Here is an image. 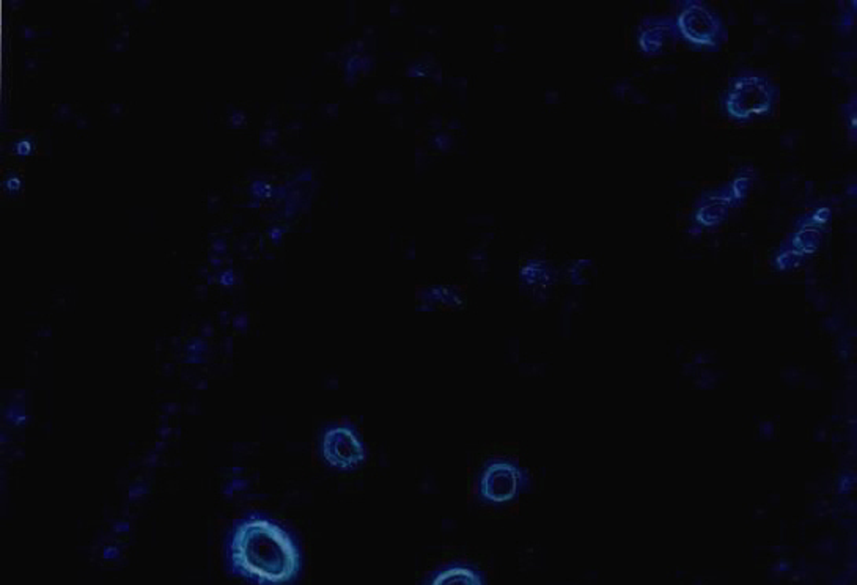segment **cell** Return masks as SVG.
Listing matches in <instances>:
<instances>
[{
    "label": "cell",
    "mask_w": 857,
    "mask_h": 585,
    "mask_svg": "<svg viewBox=\"0 0 857 585\" xmlns=\"http://www.w3.org/2000/svg\"><path fill=\"white\" fill-rule=\"evenodd\" d=\"M38 66H40L38 58H27V60H26V68L27 70H38Z\"/></svg>",
    "instance_id": "27"
},
{
    "label": "cell",
    "mask_w": 857,
    "mask_h": 585,
    "mask_svg": "<svg viewBox=\"0 0 857 585\" xmlns=\"http://www.w3.org/2000/svg\"><path fill=\"white\" fill-rule=\"evenodd\" d=\"M735 206H738V203L733 197L730 183L718 189L703 192L696 202L689 233L700 235L705 228H716L722 225L728 219Z\"/></svg>",
    "instance_id": "7"
},
{
    "label": "cell",
    "mask_w": 857,
    "mask_h": 585,
    "mask_svg": "<svg viewBox=\"0 0 857 585\" xmlns=\"http://www.w3.org/2000/svg\"><path fill=\"white\" fill-rule=\"evenodd\" d=\"M76 124H78V128H80V129L90 128V120H88V118L84 117V115H78L76 117Z\"/></svg>",
    "instance_id": "26"
},
{
    "label": "cell",
    "mask_w": 857,
    "mask_h": 585,
    "mask_svg": "<svg viewBox=\"0 0 857 585\" xmlns=\"http://www.w3.org/2000/svg\"><path fill=\"white\" fill-rule=\"evenodd\" d=\"M227 559L230 571L253 585H289L302 565L293 537L279 522L262 515L233 522Z\"/></svg>",
    "instance_id": "1"
},
{
    "label": "cell",
    "mask_w": 857,
    "mask_h": 585,
    "mask_svg": "<svg viewBox=\"0 0 857 585\" xmlns=\"http://www.w3.org/2000/svg\"><path fill=\"white\" fill-rule=\"evenodd\" d=\"M71 117H73V109H71V106H68V104H65V106H58V107H57V110H55V114H54V118H55V120H58V122L70 120Z\"/></svg>",
    "instance_id": "20"
},
{
    "label": "cell",
    "mask_w": 857,
    "mask_h": 585,
    "mask_svg": "<svg viewBox=\"0 0 857 585\" xmlns=\"http://www.w3.org/2000/svg\"><path fill=\"white\" fill-rule=\"evenodd\" d=\"M211 252L218 257L225 255L228 252V238L227 236H215V240L211 242Z\"/></svg>",
    "instance_id": "18"
},
{
    "label": "cell",
    "mask_w": 857,
    "mask_h": 585,
    "mask_svg": "<svg viewBox=\"0 0 857 585\" xmlns=\"http://www.w3.org/2000/svg\"><path fill=\"white\" fill-rule=\"evenodd\" d=\"M247 123V117L243 112L241 109H236L233 106L228 107V128L230 129H241Z\"/></svg>",
    "instance_id": "15"
},
{
    "label": "cell",
    "mask_w": 857,
    "mask_h": 585,
    "mask_svg": "<svg viewBox=\"0 0 857 585\" xmlns=\"http://www.w3.org/2000/svg\"><path fill=\"white\" fill-rule=\"evenodd\" d=\"M128 27H123L122 35H118L117 38L110 43L109 49L110 50H117V53H123V50L128 49Z\"/></svg>",
    "instance_id": "17"
},
{
    "label": "cell",
    "mask_w": 857,
    "mask_h": 585,
    "mask_svg": "<svg viewBox=\"0 0 857 585\" xmlns=\"http://www.w3.org/2000/svg\"><path fill=\"white\" fill-rule=\"evenodd\" d=\"M528 483L527 473L509 461H493L484 468L479 491L491 503H505L518 498Z\"/></svg>",
    "instance_id": "4"
},
{
    "label": "cell",
    "mask_w": 857,
    "mask_h": 585,
    "mask_svg": "<svg viewBox=\"0 0 857 585\" xmlns=\"http://www.w3.org/2000/svg\"><path fill=\"white\" fill-rule=\"evenodd\" d=\"M2 189L6 197H18L19 192L22 190V178L14 172H6L2 183Z\"/></svg>",
    "instance_id": "13"
},
{
    "label": "cell",
    "mask_w": 857,
    "mask_h": 585,
    "mask_svg": "<svg viewBox=\"0 0 857 585\" xmlns=\"http://www.w3.org/2000/svg\"><path fill=\"white\" fill-rule=\"evenodd\" d=\"M806 260H807L806 257L799 254V252L784 241L780 244L776 255H774L772 264H774V268L779 271H793L796 268H799V266Z\"/></svg>",
    "instance_id": "10"
},
{
    "label": "cell",
    "mask_w": 857,
    "mask_h": 585,
    "mask_svg": "<svg viewBox=\"0 0 857 585\" xmlns=\"http://www.w3.org/2000/svg\"><path fill=\"white\" fill-rule=\"evenodd\" d=\"M109 110H110V117L112 118H118V117H120L123 114L124 107L122 104H110Z\"/></svg>",
    "instance_id": "25"
},
{
    "label": "cell",
    "mask_w": 857,
    "mask_h": 585,
    "mask_svg": "<svg viewBox=\"0 0 857 585\" xmlns=\"http://www.w3.org/2000/svg\"><path fill=\"white\" fill-rule=\"evenodd\" d=\"M134 5H137V9L145 11L148 9V5H151V2H134Z\"/></svg>",
    "instance_id": "28"
},
{
    "label": "cell",
    "mask_w": 857,
    "mask_h": 585,
    "mask_svg": "<svg viewBox=\"0 0 857 585\" xmlns=\"http://www.w3.org/2000/svg\"><path fill=\"white\" fill-rule=\"evenodd\" d=\"M277 139H279V132L277 131H275V129H265L262 132V140H260V142H262L263 148L265 146H272L275 142H277Z\"/></svg>",
    "instance_id": "19"
},
{
    "label": "cell",
    "mask_w": 857,
    "mask_h": 585,
    "mask_svg": "<svg viewBox=\"0 0 857 585\" xmlns=\"http://www.w3.org/2000/svg\"><path fill=\"white\" fill-rule=\"evenodd\" d=\"M755 178H757V175H755L754 168L744 167L735 175L733 180L730 181V186H732V192H733V197L736 200L738 206H740L744 200L747 198L749 192L752 190V188H754Z\"/></svg>",
    "instance_id": "11"
},
{
    "label": "cell",
    "mask_w": 857,
    "mask_h": 585,
    "mask_svg": "<svg viewBox=\"0 0 857 585\" xmlns=\"http://www.w3.org/2000/svg\"><path fill=\"white\" fill-rule=\"evenodd\" d=\"M283 232H285V228H282L279 225L277 227H271L270 230H267V236H270L271 241L275 244V246H279V244H280Z\"/></svg>",
    "instance_id": "22"
},
{
    "label": "cell",
    "mask_w": 857,
    "mask_h": 585,
    "mask_svg": "<svg viewBox=\"0 0 857 585\" xmlns=\"http://www.w3.org/2000/svg\"><path fill=\"white\" fill-rule=\"evenodd\" d=\"M779 96V87L770 76L747 70L728 80L727 90L722 96V106L728 118L747 123L754 118L772 114Z\"/></svg>",
    "instance_id": "2"
},
{
    "label": "cell",
    "mask_w": 857,
    "mask_h": 585,
    "mask_svg": "<svg viewBox=\"0 0 857 585\" xmlns=\"http://www.w3.org/2000/svg\"><path fill=\"white\" fill-rule=\"evenodd\" d=\"M428 585H484L483 576L466 565H450L431 577Z\"/></svg>",
    "instance_id": "9"
},
{
    "label": "cell",
    "mask_w": 857,
    "mask_h": 585,
    "mask_svg": "<svg viewBox=\"0 0 857 585\" xmlns=\"http://www.w3.org/2000/svg\"><path fill=\"white\" fill-rule=\"evenodd\" d=\"M675 18L680 40L694 50L718 53L728 40L724 19L710 5L700 0H684Z\"/></svg>",
    "instance_id": "3"
},
{
    "label": "cell",
    "mask_w": 857,
    "mask_h": 585,
    "mask_svg": "<svg viewBox=\"0 0 857 585\" xmlns=\"http://www.w3.org/2000/svg\"><path fill=\"white\" fill-rule=\"evenodd\" d=\"M321 451L332 468L341 471L356 469L365 461L367 451L353 425H335L323 436Z\"/></svg>",
    "instance_id": "5"
},
{
    "label": "cell",
    "mask_w": 857,
    "mask_h": 585,
    "mask_svg": "<svg viewBox=\"0 0 857 585\" xmlns=\"http://www.w3.org/2000/svg\"><path fill=\"white\" fill-rule=\"evenodd\" d=\"M219 277H220V284L222 285H232L235 282V277H233V271L232 269H227V271L220 272Z\"/></svg>",
    "instance_id": "24"
},
{
    "label": "cell",
    "mask_w": 857,
    "mask_h": 585,
    "mask_svg": "<svg viewBox=\"0 0 857 585\" xmlns=\"http://www.w3.org/2000/svg\"><path fill=\"white\" fill-rule=\"evenodd\" d=\"M829 218L831 210L826 206L802 214L794 220V230L787 236L785 242L806 258L814 255L824 241L826 224Z\"/></svg>",
    "instance_id": "8"
},
{
    "label": "cell",
    "mask_w": 857,
    "mask_h": 585,
    "mask_svg": "<svg viewBox=\"0 0 857 585\" xmlns=\"http://www.w3.org/2000/svg\"><path fill=\"white\" fill-rule=\"evenodd\" d=\"M33 148H35V139L32 136H28V137H22V139L16 140V142H13L11 145H9L6 150H9L11 154H14V156H28V154L33 151Z\"/></svg>",
    "instance_id": "14"
},
{
    "label": "cell",
    "mask_w": 857,
    "mask_h": 585,
    "mask_svg": "<svg viewBox=\"0 0 857 585\" xmlns=\"http://www.w3.org/2000/svg\"><path fill=\"white\" fill-rule=\"evenodd\" d=\"M220 202L222 198L218 194H210L208 195V211L210 213H215L220 208Z\"/></svg>",
    "instance_id": "23"
},
{
    "label": "cell",
    "mask_w": 857,
    "mask_h": 585,
    "mask_svg": "<svg viewBox=\"0 0 857 585\" xmlns=\"http://www.w3.org/2000/svg\"><path fill=\"white\" fill-rule=\"evenodd\" d=\"M521 277L528 285H548L550 282V269L546 263L532 260L521 271Z\"/></svg>",
    "instance_id": "12"
},
{
    "label": "cell",
    "mask_w": 857,
    "mask_h": 585,
    "mask_svg": "<svg viewBox=\"0 0 857 585\" xmlns=\"http://www.w3.org/2000/svg\"><path fill=\"white\" fill-rule=\"evenodd\" d=\"M18 33L22 36V38H24V40H28V41H31V40H35V38H38V36H41V33H40V32H36L35 28L28 27V26H19V27H18Z\"/></svg>",
    "instance_id": "21"
},
{
    "label": "cell",
    "mask_w": 857,
    "mask_h": 585,
    "mask_svg": "<svg viewBox=\"0 0 857 585\" xmlns=\"http://www.w3.org/2000/svg\"><path fill=\"white\" fill-rule=\"evenodd\" d=\"M845 109V117L846 120L849 122V137L851 140H856V118H857V112H856V98L853 96L851 101L848 102L846 106H843Z\"/></svg>",
    "instance_id": "16"
},
{
    "label": "cell",
    "mask_w": 857,
    "mask_h": 585,
    "mask_svg": "<svg viewBox=\"0 0 857 585\" xmlns=\"http://www.w3.org/2000/svg\"><path fill=\"white\" fill-rule=\"evenodd\" d=\"M680 41L674 16L651 14L645 16L637 26V44L640 53L646 57L666 55L676 48Z\"/></svg>",
    "instance_id": "6"
}]
</instances>
